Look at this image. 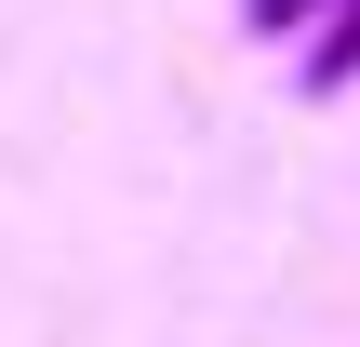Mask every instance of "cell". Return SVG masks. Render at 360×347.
I'll return each instance as SVG.
<instances>
[{
	"mask_svg": "<svg viewBox=\"0 0 360 347\" xmlns=\"http://www.w3.org/2000/svg\"><path fill=\"white\" fill-rule=\"evenodd\" d=\"M347 80H360V0L307 40V53H294V94H307V107H321V94H347Z\"/></svg>",
	"mask_w": 360,
	"mask_h": 347,
	"instance_id": "6da1fadb",
	"label": "cell"
},
{
	"mask_svg": "<svg viewBox=\"0 0 360 347\" xmlns=\"http://www.w3.org/2000/svg\"><path fill=\"white\" fill-rule=\"evenodd\" d=\"M334 13H347V0H240V27H254V40H281V53H307Z\"/></svg>",
	"mask_w": 360,
	"mask_h": 347,
	"instance_id": "7a4b0ae2",
	"label": "cell"
}]
</instances>
